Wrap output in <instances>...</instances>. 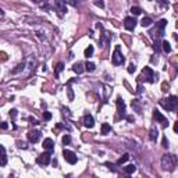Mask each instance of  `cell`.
I'll return each instance as SVG.
<instances>
[{"instance_id": "cell-24", "label": "cell", "mask_w": 178, "mask_h": 178, "mask_svg": "<svg viewBox=\"0 0 178 178\" xmlns=\"http://www.w3.org/2000/svg\"><path fill=\"white\" fill-rule=\"evenodd\" d=\"M161 46H163V50L166 53H170V52H171V46H170V43H168L167 40H163V42H161Z\"/></svg>"}, {"instance_id": "cell-20", "label": "cell", "mask_w": 178, "mask_h": 178, "mask_svg": "<svg viewBox=\"0 0 178 178\" xmlns=\"http://www.w3.org/2000/svg\"><path fill=\"white\" fill-rule=\"evenodd\" d=\"M71 82L70 81L68 85H67V95H68V100H74V92H72V88H71Z\"/></svg>"}, {"instance_id": "cell-15", "label": "cell", "mask_w": 178, "mask_h": 178, "mask_svg": "<svg viewBox=\"0 0 178 178\" xmlns=\"http://www.w3.org/2000/svg\"><path fill=\"white\" fill-rule=\"evenodd\" d=\"M7 164V156H6V149L3 145H0V166Z\"/></svg>"}, {"instance_id": "cell-36", "label": "cell", "mask_w": 178, "mask_h": 178, "mask_svg": "<svg viewBox=\"0 0 178 178\" xmlns=\"http://www.w3.org/2000/svg\"><path fill=\"white\" fill-rule=\"evenodd\" d=\"M17 114H18V111H17L15 109L10 110V117H11V118H15V117H17Z\"/></svg>"}, {"instance_id": "cell-30", "label": "cell", "mask_w": 178, "mask_h": 178, "mask_svg": "<svg viewBox=\"0 0 178 178\" xmlns=\"http://www.w3.org/2000/svg\"><path fill=\"white\" fill-rule=\"evenodd\" d=\"M71 144V136L70 135H64L63 136V145H68Z\"/></svg>"}, {"instance_id": "cell-11", "label": "cell", "mask_w": 178, "mask_h": 178, "mask_svg": "<svg viewBox=\"0 0 178 178\" xmlns=\"http://www.w3.org/2000/svg\"><path fill=\"white\" fill-rule=\"evenodd\" d=\"M42 146H43L44 150H47V152H50V153H53V150H55V142H53V139H50V138L44 139Z\"/></svg>"}, {"instance_id": "cell-3", "label": "cell", "mask_w": 178, "mask_h": 178, "mask_svg": "<svg viewBox=\"0 0 178 178\" xmlns=\"http://www.w3.org/2000/svg\"><path fill=\"white\" fill-rule=\"evenodd\" d=\"M141 78L145 79V81L149 82V84H153V82H156V79H157V74H156V72H154L150 67H145V68L142 70V75H141Z\"/></svg>"}, {"instance_id": "cell-40", "label": "cell", "mask_w": 178, "mask_h": 178, "mask_svg": "<svg viewBox=\"0 0 178 178\" xmlns=\"http://www.w3.org/2000/svg\"><path fill=\"white\" fill-rule=\"evenodd\" d=\"M159 1V4H161V6H168L167 1H164V0H157Z\"/></svg>"}, {"instance_id": "cell-34", "label": "cell", "mask_w": 178, "mask_h": 178, "mask_svg": "<svg viewBox=\"0 0 178 178\" xmlns=\"http://www.w3.org/2000/svg\"><path fill=\"white\" fill-rule=\"evenodd\" d=\"M43 118L46 120V121H49V120H52V114H50L49 111H44V113H43Z\"/></svg>"}, {"instance_id": "cell-17", "label": "cell", "mask_w": 178, "mask_h": 178, "mask_svg": "<svg viewBox=\"0 0 178 178\" xmlns=\"http://www.w3.org/2000/svg\"><path fill=\"white\" fill-rule=\"evenodd\" d=\"M152 22H153V21H152V18H150V17H144V18H142V21H141V25H142L144 28H148V27H150V25H152Z\"/></svg>"}, {"instance_id": "cell-7", "label": "cell", "mask_w": 178, "mask_h": 178, "mask_svg": "<svg viewBox=\"0 0 178 178\" xmlns=\"http://www.w3.org/2000/svg\"><path fill=\"white\" fill-rule=\"evenodd\" d=\"M55 7H56V11L59 13L60 17H63V15L67 13V6H65L64 0H56V1H55Z\"/></svg>"}, {"instance_id": "cell-28", "label": "cell", "mask_w": 178, "mask_h": 178, "mask_svg": "<svg viewBox=\"0 0 178 178\" xmlns=\"http://www.w3.org/2000/svg\"><path fill=\"white\" fill-rule=\"evenodd\" d=\"M64 3L65 4L72 6V7H77V6H78V0H64Z\"/></svg>"}, {"instance_id": "cell-39", "label": "cell", "mask_w": 178, "mask_h": 178, "mask_svg": "<svg viewBox=\"0 0 178 178\" xmlns=\"http://www.w3.org/2000/svg\"><path fill=\"white\" fill-rule=\"evenodd\" d=\"M163 146H164V148H168V141H167V138H166V136L163 138Z\"/></svg>"}, {"instance_id": "cell-13", "label": "cell", "mask_w": 178, "mask_h": 178, "mask_svg": "<svg viewBox=\"0 0 178 178\" xmlns=\"http://www.w3.org/2000/svg\"><path fill=\"white\" fill-rule=\"evenodd\" d=\"M84 125L86 127V128H93L95 120H93V117H92L90 114H86V116L84 117Z\"/></svg>"}, {"instance_id": "cell-41", "label": "cell", "mask_w": 178, "mask_h": 178, "mask_svg": "<svg viewBox=\"0 0 178 178\" xmlns=\"http://www.w3.org/2000/svg\"><path fill=\"white\" fill-rule=\"evenodd\" d=\"M29 120H31V123L35 124V125H38V124H39V121H38V120H35V118H29Z\"/></svg>"}, {"instance_id": "cell-31", "label": "cell", "mask_w": 178, "mask_h": 178, "mask_svg": "<svg viewBox=\"0 0 178 178\" xmlns=\"http://www.w3.org/2000/svg\"><path fill=\"white\" fill-rule=\"evenodd\" d=\"M132 107H135V109H136V111H138V113H141V106H139L138 100H132Z\"/></svg>"}, {"instance_id": "cell-9", "label": "cell", "mask_w": 178, "mask_h": 178, "mask_svg": "<svg viewBox=\"0 0 178 178\" xmlns=\"http://www.w3.org/2000/svg\"><path fill=\"white\" fill-rule=\"evenodd\" d=\"M124 27L127 31H134L136 27V20L135 17H125L124 18Z\"/></svg>"}, {"instance_id": "cell-6", "label": "cell", "mask_w": 178, "mask_h": 178, "mask_svg": "<svg viewBox=\"0 0 178 178\" xmlns=\"http://www.w3.org/2000/svg\"><path fill=\"white\" fill-rule=\"evenodd\" d=\"M63 156H64V159L67 160V163H70V164H75L77 160H78L77 154H75L74 152L68 150V149H64V150H63Z\"/></svg>"}, {"instance_id": "cell-4", "label": "cell", "mask_w": 178, "mask_h": 178, "mask_svg": "<svg viewBox=\"0 0 178 178\" xmlns=\"http://www.w3.org/2000/svg\"><path fill=\"white\" fill-rule=\"evenodd\" d=\"M124 61H125V59L121 55L120 46H116V49L113 52V56H111V63H113V65H121V64H124Z\"/></svg>"}, {"instance_id": "cell-5", "label": "cell", "mask_w": 178, "mask_h": 178, "mask_svg": "<svg viewBox=\"0 0 178 178\" xmlns=\"http://www.w3.org/2000/svg\"><path fill=\"white\" fill-rule=\"evenodd\" d=\"M50 161H52V153H50V152H47V150H46L43 154H40L39 157L36 159V163L39 164V166H43V167H44V166H49Z\"/></svg>"}, {"instance_id": "cell-19", "label": "cell", "mask_w": 178, "mask_h": 178, "mask_svg": "<svg viewBox=\"0 0 178 178\" xmlns=\"http://www.w3.org/2000/svg\"><path fill=\"white\" fill-rule=\"evenodd\" d=\"M93 52H95V49H93V46H92V44H89L88 47H86V49H85V57H92V56H93Z\"/></svg>"}, {"instance_id": "cell-2", "label": "cell", "mask_w": 178, "mask_h": 178, "mask_svg": "<svg viewBox=\"0 0 178 178\" xmlns=\"http://www.w3.org/2000/svg\"><path fill=\"white\" fill-rule=\"evenodd\" d=\"M160 104H161L166 110H168V111H175V110H177V106H178V98L177 96H170L167 99L161 100Z\"/></svg>"}, {"instance_id": "cell-22", "label": "cell", "mask_w": 178, "mask_h": 178, "mask_svg": "<svg viewBox=\"0 0 178 178\" xmlns=\"http://www.w3.org/2000/svg\"><path fill=\"white\" fill-rule=\"evenodd\" d=\"M110 131H111V127H110L107 123H104L103 125H102V134H103V135H107Z\"/></svg>"}, {"instance_id": "cell-8", "label": "cell", "mask_w": 178, "mask_h": 178, "mask_svg": "<svg viewBox=\"0 0 178 178\" xmlns=\"http://www.w3.org/2000/svg\"><path fill=\"white\" fill-rule=\"evenodd\" d=\"M40 138H42V134H40V131H38V129H32V131L28 132V141H29L31 144L39 142Z\"/></svg>"}, {"instance_id": "cell-14", "label": "cell", "mask_w": 178, "mask_h": 178, "mask_svg": "<svg viewBox=\"0 0 178 178\" xmlns=\"http://www.w3.org/2000/svg\"><path fill=\"white\" fill-rule=\"evenodd\" d=\"M167 25V20H160L156 24V27H157V29H159V36L161 38V36H164V27Z\"/></svg>"}, {"instance_id": "cell-42", "label": "cell", "mask_w": 178, "mask_h": 178, "mask_svg": "<svg viewBox=\"0 0 178 178\" xmlns=\"http://www.w3.org/2000/svg\"><path fill=\"white\" fill-rule=\"evenodd\" d=\"M4 14V13H3V10H1V9H0V15H3Z\"/></svg>"}, {"instance_id": "cell-16", "label": "cell", "mask_w": 178, "mask_h": 178, "mask_svg": "<svg viewBox=\"0 0 178 178\" xmlns=\"http://www.w3.org/2000/svg\"><path fill=\"white\" fill-rule=\"evenodd\" d=\"M72 70H74L77 74H82L85 68H84V64H82V63H75L74 67H72Z\"/></svg>"}, {"instance_id": "cell-10", "label": "cell", "mask_w": 178, "mask_h": 178, "mask_svg": "<svg viewBox=\"0 0 178 178\" xmlns=\"http://www.w3.org/2000/svg\"><path fill=\"white\" fill-rule=\"evenodd\" d=\"M153 118L156 120V123H160L163 127H168V120L166 118L159 110H154L153 111Z\"/></svg>"}, {"instance_id": "cell-1", "label": "cell", "mask_w": 178, "mask_h": 178, "mask_svg": "<svg viewBox=\"0 0 178 178\" xmlns=\"http://www.w3.org/2000/svg\"><path fill=\"white\" fill-rule=\"evenodd\" d=\"M175 164H177V157L174 154H164L161 157V166H163L164 170L173 171L175 168Z\"/></svg>"}, {"instance_id": "cell-27", "label": "cell", "mask_w": 178, "mask_h": 178, "mask_svg": "<svg viewBox=\"0 0 178 178\" xmlns=\"http://www.w3.org/2000/svg\"><path fill=\"white\" fill-rule=\"evenodd\" d=\"M24 67H25L24 63H21V64H18V65H17V68H14L13 71H11V74H17V72H20V71H22V70H24Z\"/></svg>"}, {"instance_id": "cell-26", "label": "cell", "mask_w": 178, "mask_h": 178, "mask_svg": "<svg viewBox=\"0 0 178 178\" xmlns=\"http://www.w3.org/2000/svg\"><path fill=\"white\" fill-rule=\"evenodd\" d=\"M95 68H96V65H95V63H86L85 64V70L86 71H89V72H92V71H95Z\"/></svg>"}, {"instance_id": "cell-37", "label": "cell", "mask_w": 178, "mask_h": 178, "mask_svg": "<svg viewBox=\"0 0 178 178\" xmlns=\"http://www.w3.org/2000/svg\"><path fill=\"white\" fill-rule=\"evenodd\" d=\"M17 146L18 148H22V149H27V144L25 142H21V141H17Z\"/></svg>"}, {"instance_id": "cell-32", "label": "cell", "mask_w": 178, "mask_h": 178, "mask_svg": "<svg viewBox=\"0 0 178 178\" xmlns=\"http://www.w3.org/2000/svg\"><path fill=\"white\" fill-rule=\"evenodd\" d=\"M93 3L98 6V7H100V9H103V7H104V1H103V0H93Z\"/></svg>"}, {"instance_id": "cell-25", "label": "cell", "mask_w": 178, "mask_h": 178, "mask_svg": "<svg viewBox=\"0 0 178 178\" xmlns=\"http://www.w3.org/2000/svg\"><path fill=\"white\" fill-rule=\"evenodd\" d=\"M64 70V63H59V64L56 65V68H55V74L56 75H59L61 71Z\"/></svg>"}, {"instance_id": "cell-38", "label": "cell", "mask_w": 178, "mask_h": 178, "mask_svg": "<svg viewBox=\"0 0 178 178\" xmlns=\"http://www.w3.org/2000/svg\"><path fill=\"white\" fill-rule=\"evenodd\" d=\"M0 128H1V129H7V128H9V124H7V123H0Z\"/></svg>"}, {"instance_id": "cell-33", "label": "cell", "mask_w": 178, "mask_h": 178, "mask_svg": "<svg viewBox=\"0 0 178 178\" xmlns=\"http://www.w3.org/2000/svg\"><path fill=\"white\" fill-rule=\"evenodd\" d=\"M135 70H136L135 64H129V65H128V68H127V71H128L129 74H134V72H135Z\"/></svg>"}, {"instance_id": "cell-23", "label": "cell", "mask_w": 178, "mask_h": 178, "mask_svg": "<svg viewBox=\"0 0 178 178\" xmlns=\"http://www.w3.org/2000/svg\"><path fill=\"white\" fill-rule=\"evenodd\" d=\"M129 159V154L128 153H125V154H123V157H120L118 160H117V166H121V164H124L127 160Z\"/></svg>"}, {"instance_id": "cell-35", "label": "cell", "mask_w": 178, "mask_h": 178, "mask_svg": "<svg viewBox=\"0 0 178 178\" xmlns=\"http://www.w3.org/2000/svg\"><path fill=\"white\" fill-rule=\"evenodd\" d=\"M153 49L156 50V52H160V42H159V40H156V42H154V44H153Z\"/></svg>"}, {"instance_id": "cell-12", "label": "cell", "mask_w": 178, "mask_h": 178, "mask_svg": "<svg viewBox=\"0 0 178 178\" xmlns=\"http://www.w3.org/2000/svg\"><path fill=\"white\" fill-rule=\"evenodd\" d=\"M117 111H118L120 116H123V117H127L125 116V111H127V107H125V103H124V100L121 98L117 99Z\"/></svg>"}, {"instance_id": "cell-29", "label": "cell", "mask_w": 178, "mask_h": 178, "mask_svg": "<svg viewBox=\"0 0 178 178\" xmlns=\"http://www.w3.org/2000/svg\"><path fill=\"white\" fill-rule=\"evenodd\" d=\"M131 13H132L134 15H139L142 13V10H141L139 7H131Z\"/></svg>"}, {"instance_id": "cell-21", "label": "cell", "mask_w": 178, "mask_h": 178, "mask_svg": "<svg viewBox=\"0 0 178 178\" xmlns=\"http://www.w3.org/2000/svg\"><path fill=\"white\" fill-rule=\"evenodd\" d=\"M157 135H159V131L153 125V127L150 128V139H152V141H156V139H157Z\"/></svg>"}, {"instance_id": "cell-18", "label": "cell", "mask_w": 178, "mask_h": 178, "mask_svg": "<svg viewBox=\"0 0 178 178\" xmlns=\"http://www.w3.org/2000/svg\"><path fill=\"white\" fill-rule=\"evenodd\" d=\"M135 170H136V167H135L134 164H129V166H127V167H124V173L131 175V174L135 173Z\"/></svg>"}, {"instance_id": "cell-43", "label": "cell", "mask_w": 178, "mask_h": 178, "mask_svg": "<svg viewBox=\"0 0 178 178\" xmlns=\"http://www.w3.org/2000/svg\"><path fill=\"white\" fill-rule=\"evenodd\" d=\"M34 1H35V3H38V1H39V0H34Z\"/></svg>"}]
</instances>
